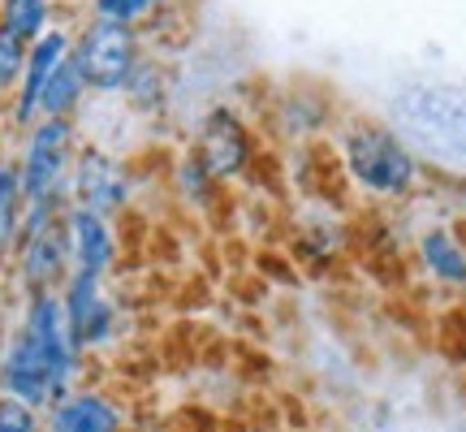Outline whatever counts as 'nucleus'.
Instances as JSON below:
<instances>
[{"instance_id":"obj_1","label":"nucleus","mask_w":466,"mask_h":432,"mask_svg":"<svg viewBox=\"0 0 466 432\" xmlns=\"http://www.w3.org/2000/svg\"><path fill=\"white\" fill-rule=\"evenodd\" d=\"M337 156H341V173L354 182V190H363L371 200L398 203L410 200L423 186V160L398 126L359 117L341 130Z\"/></svg>"},{"instance_id":"obj_2","label":"nucleus","mask_w":466,"mask_h":432,"mask_svg":"<svg viewBox=\"0 0 466 432\" xmlns=\"http://www.w3.org/2000/svg\"><path fill=\"white\" fill-rule=\"evenodd\" d=\"M74 121L69 117H39L17 160L22 178V203H66L69 200V169H74Z\"/></svg>"},{"instance_id":"obj_3","label":"nucleus","mask_w":466,"mask_h":432,"mask_svg":"<svg viewBox=\"0 0 466 432\" xmlns=\"http://www.w3.org/2000/svg\"><path fill=\"white\" fill-rule=\"evenodd\" d=\"M69 57H74V66L83 74L86 91H96V96H121L126 83L134 78L138 61H143V48H138V31L134 26L86 17L83 31H74Z\"/></svg>"},{"instance_id":"obj_4","label":"nucleus","mask_w":466,"mask_h":432,"mask_svg":"<svg viewBox=\"0 0 466 432\" xmlns=\"http://www.w3.org/2000/svg\"><path fill=\"white\" fill-rule=\"evenodd\" d=\"M17 273L31 294L61 290L69 277V242H66V203H31L22 208L17 233Z\"/></svg>"},{"instance_id":"obj_5","label":"nucleus","mask_w":466,"mask_h":432,"mask_svg":"<svg viewBox=\"0 0 466 432\" xmlns=\"http://www.w3.org/2000/svg\"><path fill=\"white\" fill-rule=\"evenodd\" d=\"M61 307H66L69 337L78 350H100L116 337V303L104 294V277L91 273H69L61 285Z\"/></svg>"},{"instance_id":"obj_6","label":"nucleus","mask_w":466,"mask_h":432,"mask_svg":"<svg viewBox=\"0 0 466 432\" xmlns=\"http://www.w3.org/2000/svg\"><path fill=\"white\" fill-rule=\"evenodd\" d=\"M130 200V173L104 148H83L69 169V208L113 216Z\"/></svg>"},{"instance_id":"obj_7","label":"nucleus","mask_w":466,"mask_h":432,"mask_svg":"<svg viewBox=\"0 0 466 432\" xmlns=\"http://www.w3.org/2000/svg\"><path fill=\"white\" fill-rule=\"evenodd\" d=\"M208 173L217 182H238L250 165H255V139H250V126L233 108H212L199 126V148H195Z\"/></svg>"},{"instance_id":"obj_8","label":"nucleus","mask_w":466,"mask_h":432,"mask_svg":"<svg viewBox=\"0 0 466 432\" xmlns=\"http://www.w3.org/2000/svg\"><path fill=\"white\" fill-rule=\"evenodd\" d=\"M0 394L26 402L35 411H48L52 402L61 398V385L52 376L48 359L35 350V342L22 329L9 337V346L0 355Z\"/></svg>"},{"instance_id":"obj_9","label":"nucleus","mask_w":466,"mask_h":432,"mask_svg":"<svg viewBox=\"0 0 466 432\" xmlns=\"http://www.w3.org/2000/svg\"><path fill=\"white\" fill-rule=\"evenodd\" d=\"M74 48V35L66 26H52L35 39L31 48H26V66H22V83L14 91V126H26L31 130L35 121H39V91L44 83L52 78V69L61 66Z\"/></svg>"},{"instance_id":"obj_10","label":"nucleus","mask_w":466,"mask_h":432,"mask_svg":"<svg viewBox=\"0 0 466 432\" xmlns=\"http://www.w3.org/2000/svg\"><path fill=\"white\" fill-rule=\"evenodd\" d=\"M44 432H126V411L100 389H66L44 411Z\"/></svg>"},{"instance_id":"obj_11","label":"nucleus","mask_w":466,"mask_h":432,"mask_svg":"<svg viewBox=\"0 0 466 432\" xmlns=\"http://www.w3.org/2000/svg\"><path fill=\"white\" fill-rule=\"evenodd\" d=\"M66 242H69V273L104 277L116 260L113 221L86 208H66Z\"/></svg>"},{"instance_id":"obj_12","label":"nucleus","mask_w":466,"mask_h":432,"mask_svg":"<svg viewBox=\"0 0 466 432\" xmlns=\"http://www.w3.org/2000/svg\"><path fill=\"white\" fill-rule=\"evenodd\" d=\"M415 260L423 277L441 290H466V238L453 225H428L415 238Z\"/></svg>"},{"instance_id":"obj_13","label":"nucleus","mask_w":466,"mask_h":432,"mask_svg":"<svg viewBox=\"0 0 466 432\" xmlns=\"http://www.w3.org/2000/svg\"><path fill=\"white\" fill-rule=\"evenodd\" d=\"M83 100H86V83L78 66H74V57H66L61 66L52 69L44 91H39V117H74V108Z\"/></svg>"},{"instance_id":"obj_14","label":"nucleus","mask_w":466,"mask_h":432,"mask_svg":"<svg viewBox=\"0 0 466 432\" xmlns=\"http://www.w3.org/2000/svg\"><path fill=\"white\" fill-rule=\"evenodd\" d=\"M22 178H17V160H0V255L17 247L22 233Z\"/></svg>"},{"instance_id":"obj_15","label":"nucleus","mask_w":466,"mask_h":432,"mask_svg":"<svg viewBox=\"0 0 466 432\" xmlns=\"http://www.w3.org/2000/svg\"><path fill=\"white\" fill-rule=\"evenodd\" d=\"M0 26L35 44L44 31H52V0H0Z\"/></svg>"},{"instance_id":"obj_16","label":"nucleus","mask_w":466,"mask_h":432,"mask_svg":"<svg viewBox=\"0 0 466 432\" xmlns=\"http://www.w3.org/2000/svg\"><path fill=\"white\" fill-rule=\"evenodd\" d=\"M217 186H220V182L212 178V173H208V165H203L195 151H190L182 165H177V190H182L186 203H199V208H203V203L217 195Z\"/></svg>"},{"instance_id":"obj_17","label":"nucleus","mask_w":466,"mask_h":432,"mask_svg":"<svg viewBox=\"0 0 466 432\" xmlns=\"http://www.w3.org/2000/svg\"><path fill=\"white\" fill-rule=\"evenodd\" d=\"M121 96H130L138 108L165 104V74H160V66H156V61H138V69H134V78L126 83Z\"/></svg>"},{"instance_id":"obj_18","label":"nucleus","mask_w":466,"mask_h":432,"mask_svg":"<svg viewBox=\"0 0 466 432\" xmlns=\"http://www.w3.org/2000/svg\"><path fill=\"white\" fill-rule=\"evenodd\" d=\"M165 0H91V17H104V22H121V26H138L147 22Z\"/></svg>"},{"instance_id":"obj_19","label":"nucleus","mask_w":466,"mask_h":432,"mask_svg":"<svg viewBox=\"0 0 466 432\" xmlns=\"http://www.w3.org/2000/svg\"><path fill=\"white\" fill-rule=\"evenodd\" d=\"M26 39H17L14 31L0 26V91H17L22 83V66H26Z\"/></svg>"},{"instance_id":"obj_20","label":"nucleus","mask_w":466,"mask_h":432,"mask_svg":"<svg viewBox=\"0 0 466 432\" xmlns=\"http://www.w3.org/2000/svg\"><path fill=\"white\" fill-rule=\"evenodd\" d=\"M0 432H44V416L26 402L0 394Z\"/></svg>"},{"instance_id":"obj_21","label":"nucleus","mask_w":466,"mask_h":432,"mask_svg":"<svg viewBox=\"0 0 466 432\" xmlns=\"http://www.w3.org/2000/svg\"><path fill=\"white\" fill-rule=\"evenodd\" d=\"M66 5H78V0H66ZM86 5H91V0H86Z\"/></svg>"}]
</instances>
